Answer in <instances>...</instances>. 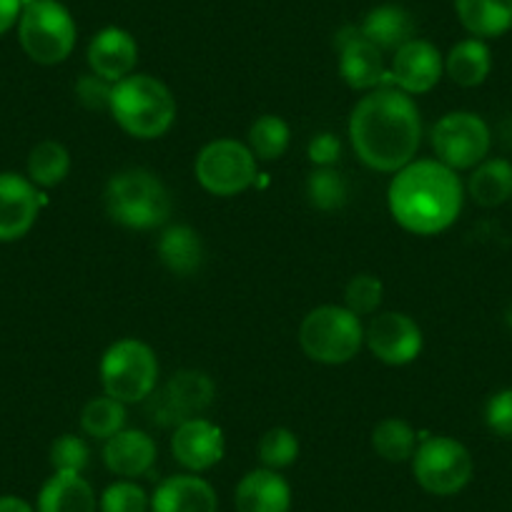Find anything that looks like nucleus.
I'll use <instances>...</instances> for the list:
<instances>
[{
	"mask_svg": "<svg viewBox=\"0 0 512 512\" xmlns=\"http://www.w3.org/2000/svg\"><path fill=\"white\" fill-rule=\"evenodd\" d=\"M18 38L31 61L56 66L73 53L76 23L58 0H31L18 18Z\"/></svg>",
	"mask_w": 512,
	"mask_h": 512,
	"instance_id": "nucleus-7",
	"label": "nucleus"
},
{
	"mask_svg": "<svg viewBox=\"0 0 512 512\" xmlns=\"http://www.w3.org/2000/svg\"><path fill=\"white\" fill-rule=\"evenodd\" d=\"M432 149L437 161L452 171L482 164L490 151V128L477 113L452 111L432 128Z\"/></svg>",
	"mask_w": 512,
	"mask_h": 512,
	"instance_id": "nucleus-10",
	"label": "nucleus"
},
{
	"mask_svg": "<svg viewBox=\"0 0 512 512\" xmlns=\"http://www.w3.org/2000/svg\"><path fill=\"white\" fill-rule=\"evenodd\" d=\"M339 73L354 91L392 86L382 51L372 41H367L362 31H347L339 38Z\"/></svg>",
	"mask_w": 512,
	"mask_h": 512,
	"instance_id": "nucleus-16",
	"label": "nucleus"
},
{
	"mask_svg": "<svg viewBox=\"0 0 512 512\" xmlns=\"http://www.w3.org/2000/svg\"><path fill=\"white\" fill-rule=\"evenodd\" d=\"M123 425H126V405L108 395L91 400L81 412L83 432L96 440H108L116 432L126 430Z\"/></svg>",
	"mask_w": 512,
	"mask_h": 512,
	"instance_id": "nucleus-30",
	"label": "nucleus"
},
{
	"mask_svg": "<svg viewBox=\"0 0 512 512\" xmlns=\"http://www.w3.org/2000/svg\"><path fill=\"white\" fill-rule=\"evenodd\" d=\"M465 201V189L450 166L442 161H412L400 169L387 191V204L402 229L432 236L450 229Z\"/></svg>",
	"mask_w": 512,
	"mask_h": 512,
	"instance_id": "nucleus-2",
	"label": "nucleus"
},
{
	"mask_svg": "<svg viewBox=\"0 0 512 512\" xmlns=\"http://www.w3.org/2000/svg\"><path fill=\"white\" fill-rule=\"evenodd\" d=\"M96 492L78 472H53L38 492L36 512H96Z\"/></svg>",
	"mask_w": 512,
	"mask_h": 512,
	"instance_id": "nucleus-21",
	"label": "nucleus"
},
{
	"mask_svg": "<svg viewBox=\"0 0 512 512\" xmlns=\"http://www.w3.org/2000/svg\"><path fill=\"white\" fill-rule=\"evenodd\" d=\"M364 344L384 364L402 367L420 357L422 329L412 317L402 312H384L364 329Z\"/></svg>",
	"mask_w": 512,
	"mask_h": 512,
	"instance_id": "nucleus-12",
	"label": "nucleus"
},
{
	"mask_svg": "<svg viewBox=\"0 0 512 512\" xmlns=\"http://www.w3.org/2000/svg\"><path fill=\"white\" fill-rule=\"evenodd\" d=\"M289 139H292V134H289L287 121L267 113V116L256 118L249 126L246 146H249L256 161H277L287 154Z\"/></svg>",
	"mask_w": 512,
	"mask_h": 512,
	"instance_id": "nucleus-28",
	"label": "nucleus"
},
{
	"mask_svg": "<svg viewBox=\"0 0 512 512\" xmlns=\"http://www.w3.org/2000/svg\"><path fill=\"white\" fill-rule=\"evenodd\" d=\"M485 420L487 427H490L495 435L512 440V390H502L490 397L485 410Z\"/></svg>",
	"mask_w": 512,
	"mask_h": 512,
	"instance_id": "nucleus-36",
	"label": "nucleus"
},
{
	"mask_svg": "<svg viewBox=\"0 0 512 512\" xmlns=\"http://www.w3.org/2000/svg\"><path fill=\"white\" fill-rule=\"evenodd\" d=\"M171 452H174L176 462L184 465L191 472H204L219 465L221 457L226 452L224 432L219 425L204 420V417H194L181 425L174 427V437H171Z\"/></svg>",
	"mask_w": 512,
	"mask_h": 512,
	"instance_id": "nucleus-15",
	"label": "nucleus"
},
{
	"mask_svg": "<svg viewBox=\"0 0 512 512\" xmlns=\"http://www.w3.org/2000/svg\"><path fill=\"white\" fill-rule=\"evenodd\" d=\"M196 181L214 196H236L254 186L256 159L249 146L236 139H216L196 156Z\"/></svg>",
	"mask_w": 512,
	"mask_h": 512,
	"instance_id": "nucleus-9",
	"label": "nucleus"
},
{
	"mask_svg": "<svg viewBox=\"0 0 512 512\" xmlns=\"http://www.w3.org/2000/svg\"><path fill=\"white\" fill-rule=\"evenodd\" d=\"M339 156H342V144L334 134H319L309 141V161L317 169H329L337 164Z\"/></svg>",
	"mask_w": 512,
	"mask_h": 512,
	"instance_id": "nucleus-38",
	"label": "nucleus"
},
{
	"mask_svg": "<svg viewBox=\"0 0 512 512\" xmlns=\"http://www.w3.org/2000/svg\"><path fill=\"white\" fill-rule=\"evenodd\" d=\"M103 462L113 475L134 480L154 467L156 442L144 430H121L106 440Z\"/></svg>",
	"mask_w": 512,
	"mask_h": 512,
	"instance_id": "nucleus-20",
	"label": "nucleus"
},
{
	"mask_svg": "<svg viewBox=\"0 0 512 512\" xmlns=\"http://www.w3.org/2000/svg\"><path fill=\"white\" fill-rule=\"evenodd\" d=\"M88 450L86 440L76 435H61L51 445V465L56 472H78L81 475L88 465Z\"/></svg>",
	"mask_w": 512,
	"mask_h": 512,
	"instance_id": "nucleus-35",
	"label": "nucleus"
},
{
	"mask_svg": "<svg viewBox=\"0 0 512 512\" xmlns=\"http://www.w3.org/2000/svg\"><path fill=\"white\" fill-rule=\"evenodd\" d=\"M382 282L372 274H357L344 289V307L357 317H369L382 304Z\"/></svg>",
	"mask_w": 512,
	"mask_h": 512,
	"instance_id": "nucleus-34",
	"label": "nucleus"
},
{
	"mask_svg": "<svg viewBox=\"0 0 512 512\" xmlns=\"http://www.w3.org/2000/svg\"><path fill=\"white\" fill-rule=\"evenodd\" d=\"M219 500L204 477L171 475L151 495L149 512H216Z\"/></svg>",
	"mask_w": 512,
	"mask_h": 512,
	"instance_id": "nucleus-19",
	"label": "nucleus"
},
{
	"mask_svg": "<svg viewBox=\"0 0 512 512\" xmlns=\"http://www.w3.org/2000/svg\"><path fill=\"white\" fill-rule=\"evenodd\" d=\"M68 171H71V154L58 141H41L28 154V179L43 189L63 184Z\"/></svg>",
	"mask_w": 512,
	"mask_h": 512,
	"instance_id": "nucleus-27",
	"label": "nucleus"
},
{
	"mask_svg": "<svg viewBox=\"0 0 512 512\" xmlns=\"http://www.w3.org/2000/svg\"><path fill=\"white\" fill-rule=\"evenodd\" d=\"M36 184L21 174H0V241H18L33 229L41 211Z\"/></svg>",
	"mask_w": 512,
	"mask_h": 512,
	"instance_id": "nucleus-14",
	"label": "nucleus"
},
{
	"mask_svg": "<svg viewBox=\"0 0 512 512\" xmlns=\"http://www.w3.org/2000/svg\"><path fill=\"white\" fill-rule=\"evenodd\" d=\"M465 31L475 38H500L512 28V0H455Z\"/></svg>",
	"mask_w": 512,
	"mask_h": 512,
	"instance_id": "nucleus-23",
	"label": "nucleus"
},
{
	"mask_svg": "<svg viewBox=\"0 0 512 512\" xmlns=\"http://www.w3.org/2000/svg\"><path fill=\"white\" fill-rule=\"evenodd\" d=\"M507 322H510V327H512V309H510V312H507Z\"/></svg>",
	"mask_w": 512,
	"mask_h": 512,
	"instance_id": "nucleus-41",
	"label": "nucleus"
},
{
	"mask_svg": "<svg viewBox=\"0 0 512 512\" xmlns=\"http://www.w3.org/2000/svg\"><path fill=\"white\" fill-rule=\"evenodd\" d=\"M347 181L337 169H314L307 179V199L319 211H337L347 204Z\"/></svg>",
	"mask_w": 512,
	"mask_h": 512,
	"instance_id": "nucleus-31",
	"label": "nucleus"
},
{
	"mask_svg": "<svg viewBox=\"0 0 512 512\" xmlns=\"http://www.w3.org/2000/svg\"><path fill=\"white\" fill-rule=\"evenodd\" d=\"M216 397V387L209 374L196 372V369H181L169 382L164 390L154 397V420L161 425H181L186 420H194L201 412L209 410V405Z\"/></svg>",
	"mask_w": 512,
	"mask_h": 512,
	"instance_id": "nucleus-11",
	"label": "nucleus"
},
{
	"mask_svg": "<svg viewBox=\"0 0 512 512\" xmlns=\"http://www.w3.org/2000/svg\"><path fill=\"white\" fill-rule=\"evenodd\" d=\"M362 36L372 41L379 51H397L412 41L415 33V23H412L410 13L400 6H379L369 11V16L362 23Z\"/></svg>",
	"mask_w": 512,
	"mask_h": 512,
	"instance_id": "nucleus-24",
	"label": "nucleus"
},
{
	"mask_svg": "<svg viewBox=\"0 0 512 512\" xmlns=\"http://www.w3.org/2000/svg\"><path fill=\"white\" fill-rule=\"evenodd\" d=\"M349 141L369 169L397 174L420 149V108L400 88H374L349 116Z\"/></svg>",
	"mask_w": 512,
	"mask_h": 512,
	"instance_id": "nucleus-1",
	"label": "nucleus"
},
{
	"mask_svg": "<svg viewBox=\"0 0 512 512\" xmlns=\"http://www.w3.org/2000/svg\"><path fill=\"white\" fill-rule=\"evenodd\" d=\"M103 204L106 214L116 224L139 231L166 224L174 209L164 181L146 169H126L113 174L106 184Z\"/></svg>",
	"mask_w": 512,
	"mask_h": 512,
	"instance_id": "nucleus-4",
	"label": "nucleus"
},
{
	"mask_svg": "<svg viewBox=\"0 0 512 512\" xmlns=\"http://www.w3.org/2000/svg\"><path fill=\"white\" fill-rule=\"evenodd\" d=\"M0 512H36L26 500L16 495H3L0 497Z\"/></svg>",
	"mask_w": 512,
	"mask_h": 512,
	"instance_id": "nucleus-40",
	"label": "nucleus"
},
{
	"mask_svg": "<svg viewBox=\"0 0 512 512\" xmlns=\"http://www.w3.org/2000/svg\"><path fill=\"white\" fill-rule=\"evenodd\" d=\"M304 354L319 364H344L357 357L364 344V327L347 307L324 304L312 309L299 324Z\"/></svg>",
	"mask_w": 512,
	"mask_h": 512,
	"instance_id": "nucleus-6",
	"label": "nucleus"
},
{
	"mask_svg": "<svg viewBox=\"0 0 512 512\" xmlns=\"http://www.w3.org/2000/svg\"><path fill=\"white\" fill-rule=\"evenodd\" d=\"M136 61H139V43L123 28H103L88 43V66L108 83H118L131 76Z\"/></svg>",
	"mask_w": 512,
	"mask_h": 512,
	"instance_id": "nucleus-17",
	"label": "nucleus"
},
{
	"mask_svg": "<svg viewBox=\"0 0 512 512\" xmlns=\"http://www.w3.org/2000/svg\"><path fill=\"white\" fill-rule=\"evenodd\" d=\"M111 88L113 83L103 81L101 76L91 73V76H83L76 83V96L91 111H108V106H111Z\"/></svg>",
	"mask_w": 512,
	"mask_h": 512,
	"instance_id": "nucleus-37",
	"label": "nucleus"
},
{
	"mask_svg": "<svg viewBox=\"0 0 512 512\" xmlns=\"http://www.w3.org/2000/svg\"><path fill=\"white\" fill-rule=\"evenodd\" d=\"M299 457V437L289 427H272L259 440V460L269 470L289 467Z\"/></svg>",
	"mask_w": 512,
	"mask_h": 512,
	"instance_id": "nucleus-32",
	"label": "nucleus"
},
{
	"mask_svg": "<svg viewBox=\"0 0 512 512\" xmlns=\"http://www.w3.org/2000/svg\"><path fill=\"white\" fill-rule=\"evenodd\" d=\"M111 116L134 139H161L176 121V98L166 83L146 73H131L111 88Z\"/></svg>",
	"mask_w": 512,
	"mask_h": 512,
	"instance_id": "nucleus-3",
	"label": "nucleus"
},
{
	"mask_svg": "<svg viewBox=\"0 0 512 512\" xmlns=\"http://www.w3.org/2000/svg\"><path fill=\"white\" fill-rule=\"evenodd\" d=\"M472 201L480 206H500L512 199V164L505 159H490L477 164L467 184Z\"/></svg>",
	"mask_w": 512,
	"mask_h": 512,
	"instance_id": "nucleus-26",
	"label": "nucleus"
},
{
	"mask_svg": "<svg viewBox=\"0 0 512 512\" xmlns=\"http://www.w3.org/2000/svg\"><path fill=\"white\" fill-rule=\"evenodd\" d=\"M236 512H289L292 487L277 470L259 467L246 472L234 492Z\"/></svg>",
	"mask_w": 512,
	"mask_h": 512,
	"instance_id": "nucleus-18",
	"label": "nucleus"
},
{
	"mask_svg": "<svg viewBox=\"0 0 512 512\" xmlns=\"http://www.w3.org/2000/svg\"><path fill=\"white\" fill-rule=\"evenodd\" d=\"M159 382V359L141 339H118L101 359L103 392L123 405L144 402Z\"/></svg>",
	"mask_w": 512,
	"mask_h": 512,
	"instance_id": "nucleus-5",
	"label": "nucleus"
},
{
	"mask_svg": "<svg viewBox=\"0 0 512 512\" xmlns=\"http://www.w3.org/2000/svg\"><path fill=\"white\" fill-rule=\"evenodd\" d=\"M472 455L452 437H427L412 455V475L417 485L437 497L457 495L472 480Z\"/></svg>",
	"mask_w": 512,
	"mask_h": 512,
	"instance_id": "nucleus-8",
	"label": "nucleus"
},
{
	"mask_svg": "<svg viewBox=\"0 0 512 512\" xmlns=\"http://www.w3.org/2000/svg\"><path fill=\"white\" fill-rule=\"evenodd\" d=\"M23 13V0H0V36L11 31Z\"/></svg>",
	"mask_w": 512,
	"mask_h": 512,
	"instance_id": "nucleus-39",
	"label": "nucleus"
},
{
	"mask_svg": "<svg viewBox=\"0 0 512 512\" xmlns=\"http://www.w3.org/2000/svg\"><path fill=\"white\" fill-rule=\"evenodd\" d=\"M492 56L490 48L480 38H467L452 46V51L445 58V71L452 78V83L462 88H475L485 83L490 76Z\"/></svg>",
	"mask_w": 512,
	"mask_h": 512,
	"instance_id": "nucleus-25",
	"label": "nucleus"
},
{
	"mask_svg": "<svg viewBox=\"0 0 512 512\" xmlns=\"http://www.w3.org/2000/svg\"><path fill=\"white\" fill-rule=\"evenodd\" d=\"M98 510L101 512H149L151 497L141 485L131 480L113 482L103 490L101 500H98Z\"/></svg>",
	"mask_w": 512,
	"mask_h": 512,
	"instance_id": "nucleus-33",
	"label": "nucleus"
},
{
	"mask_svg": "<svg viewBox=\"0 0 512 512\" xmlns=\"http://www.w3.org/2000/svg\"><path fill=\"white\" fill-rule=\"evenodd\" d=\"M372 447L382 460L407 462L417 450V435L400 417H387L372 432Z\"/></svg>",
	"mask_w": 512,
	"mask_h": 512,
	"instance_id": "nucleus-29",
	"label": "nucleus"
},
{
	"mask_svg": "<svg viewBox=\"0 0 512 512\" xmlns=\"http://www.w3.org/2000/svg\"><path fill=\"white\" fill-rule=\"evenodd\" d=\"M442 71H445L442 53L430 41L412 38L397 48L390 68V83L407 96H417V93H430L440 83Z\"/></svg>",
	"mask_w": 512,
	"mask_h": 512,
	"instance_id": "nucleus-13",
	"label": "nucleus"
},
{
	"mask_svg": "<svg viewBox=\"0 0 512 512\" xmlns=\"http://www.w3.org/2000/svg\"><path fill=\"white\" fill-rule=\"evenodd\" d=\"M156 251H159L161 264L176 277H191V274L199 272L206 256L201 236L186 224L169 226L161 234Z\"/></svg>",
	"mask_w": 512,
	"mask_h": 512,
	"instance_id": "nucleus-22",
	"label": "nucleus"
}]
</instances>
